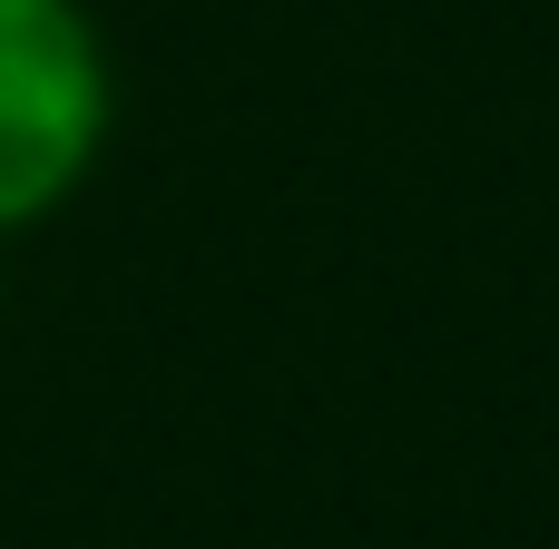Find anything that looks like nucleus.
<instances>
[{
  "label": "nucleus",
  "instance_id": "nucleus-1",
  "mask_svg": "<svg viewBox=\"0 0 559 549\" xmlns=\"http://www.w3.org/2000/svg\"><path fill=\"white\" fill-rule=\"evenodd\" d=\"M108 128V69L69 0H0V226L59 206Z\"/></svg>",
  "mask_w": 559,
  "mask_h": 549
}]
</instances>
